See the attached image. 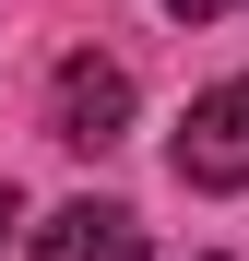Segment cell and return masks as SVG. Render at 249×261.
<instances>
[{
  "label": "cell",
  "mask_w": 249,
  "mask_h": 261,
  "mask_svg": "<svg viewBox=\"0 0 249 261\" xmlns=\"http://www.w3.org/2000/svg\"><path fill=\"white\" fill-rule=\"evenodd\" d=\"M178 178L190 190H249V83H214L178 119Z\"/></svg>",
  "instance_id": "6da1fadb"
},
{
  "label": "cell",
  "mask_w": 249,
  "mask_h": 261,
  "mask_svg": "<svg viewBox=\"0 0 249 261\" xmlns=\"http://www.w3.org/2000/svg\"><path fill=\"white\" fill-rule=\"evenodd\" d=\"M119 130H131V71H119V60H60L48 143H71V154H107Z\"/></svg>",
  "instance_id": "7a4b0ae2"
},
{
  "label": "cell",
  "mask_w": 249,
  "mask_h": 261,
  "mask_svg": "<svg viewBox=\"0 0 249 261\" xmlns=\"http://www.w3.org/2000/svg\"><path fill=\"white\" fill-rule=\"evenodd\" d=\"M36 261H143V214L131 202H60L48 226H36Z\"/></svg>",
  "instance_id": "3957f363"
},
{
  "label": "cell",
  "mask_w": 249,
  "mask_h": 261,
  "mask_svg": "<svg viewBox=\"0 0 249 261\" xmlns=\"http://www.w3.org/2000/svg\"><path fill=\"white\" fill-rule=\"evenodd\" d=\"M166 12H190V24H214V12H237V0H166Z\"/></svg>",
  "instance_id": "277c9868"
},
{
  "label": "cell",
  "mask_w": 249,
  "mask_h": 261,
  "mask_svg": "<svg viewBox=\"0 0 249 261\" xmlns=\"http://www.w3.org/2000/svg\"><path fill=\"white\" fill-rule=\"evenodd\" d=\"M12 226H24V202H12V178H0V238H12Z\"/></svg>",
  "instance_id": "5b68a950"
}]
</instances>
